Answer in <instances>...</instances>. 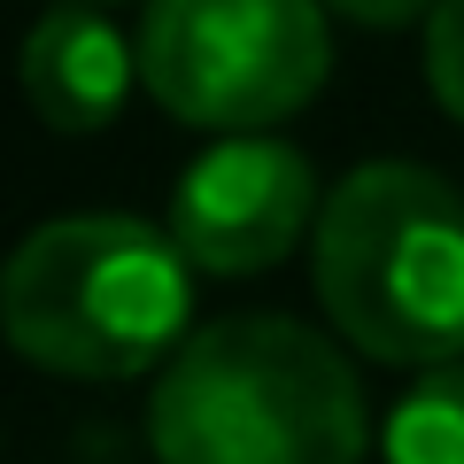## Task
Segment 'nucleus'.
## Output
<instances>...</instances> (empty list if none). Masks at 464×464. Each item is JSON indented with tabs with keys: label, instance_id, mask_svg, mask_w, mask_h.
<instances>
[{
	"label": "nucleus",
	"instance_id": "obj_1",
	"mask_svg": "<svg viewBox=\"0 0 464 464\" xmlns=\"http://www.w3.org/2000/svg\"><path fill=\"white\" fill-rule=\"evenodd\" d=\"M155 464H364L356 364L295 317H217L155 372Z\"/></svg>",
	"mask_w": 464,
	"mask_h": 464
},
{
	"label": "nucleus",
	"instance_id": "obj_2",
	"mask_svg": "<svg viewBox=\"0 0 464 464\" xmlns=\"http://www.w3.org/2000/svg\"><path fill=\"white\" fill-rule=\"evenodd\" d=\"M0 325L24 364L54 380H140L194 341V264L148 217H54L8 256Z\"/></svg>",
	"mask_w": 464,
	"mask_h": 464
},
{
	"label": "nucleus",
	"instance_id": "obj_3",
	"mask_svg": "<svg viewBox=\"0 0 464 464\" xmlns=\"http://www.w3.org/2000/svg\"><path fill=\"white\" fill-rule=\"evenodd\" d=\"M317 302L372 364L433 372L464 356V194L418 163H364L310 232Z\"/></svg>",
	"mask_w": 464,
	"mask_h": 464
},
{
	"label": "nucleus",
	"instance_id": "obj_4",
	"mask_svg": "<svg viewBox=\"0 0 464 464\" xmlns=\"http://www.w3.org/2000/svg\"><path fill=\"white\" fill-rule=\"evenodd\" d=\"M325 78V0H148L140 85L194 132H271L310 109Z\"/></svg>",
	"mask_w": 464,
	"mask_h": 464
},
{
	"label": "nucleus",
	"instance_id": "obj_5",
	"mask_svg": "<svg viewBox=\"0 0 464 464\" xmlns=\"http://www.w3.org/2000/svg\"><path fill=\"white\" fill-rule=\"evenodd\" d=\"M317 217H325L317 163L271 132L217 140L170 186V240L209 279H248V271L286 264L317 232Z\"/></svg>",
	"mask_w": 464,
	"mask_h": 464
},
{
	"label": "nucleus",
	"instance_id": "obj_6",
	"mask_svg": "<svg viewBox=\"0 0 464 464\" xmlns=\"http://www.w3.org/2000/svg\"><path fill=\"white\" fill-rule=\"evenodd\" d=\"M140 85V39H124L101 8L63 0L24 39V93L47 132H101Z\"/></svg>",
	"mask_w": 464,
	"mask_h": 464
},
{
	"label": "nucleus",
	"instance_id": "obj_7",
	"mask_svg": "<svg viewBox=\"0 0 464 464\" xmlns=\"http://www.w3.org/2000/svg\"><path fill=\"white\" fill-rule=\"evenodd\" d=\"M380 464H464V364L418 372L380 426Z\"/></svg>",
	"mask_w": 464,
	"mask_h": 464
},
{
	"label": "nucleus",
	"instance_id": "obj_8",
	"mask_svg": "<svg viewBox=\"0 0 464 464\" xmlns=\"http://www.w3.org/2000/svg\"><path fill=\"white\" fill-rule=\"evenodd\" d=\"M426 85L449 116L464 124V0H441L426 16Z\"/></svg>",
	"mask_w": 464,
	"mask_h": 464
},
{
	"label": "nucleus",
	"instance_id": "obj_9",
	"mask_svg": "<svg viewBox=\"0 0 464 464\" xmlns=\"http://www.w3.org/2000/svg\"><path fill=\"white\" fill-rule=\"evenodd\" d=\"M333 16H348V24H372V32H395V24H418V16H433L441 0H325Z\"/></svg>",
	"mask_w": 464,
	"mask_h": 464
},
{
	"label": "nucleus",
	"instance_id": "obj_10",
	"mask_svg": "<svg viewBox=\"0 0 464 464\" xmlns=\"http://www.w3.org/2000/svg\"><path fill=\"white\" fill-rule=\"evenodd\" d=\"M85 8H116V0H85Z\"/></svg>",
	"mask_w": 464,
	"mask_h": 464
}]
</instances>
